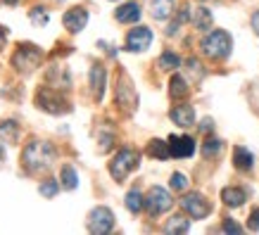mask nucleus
<instances>
[{
    "mask_svg": "<svg viewBox=\"0 0 259 235\" xmlns=\"http://www.w3.org/2000/svg\"><path fill=\"white\" fill-rule=\"evenodd\" d=\"M53 162H55V148L46 140H31L22 152V164L31 173L48 171Z\"/></svg>",
    "mask_w": 259,
    "mask_h": 235,
    "instance_id": "1",
    "label": "nucleus"
},
{
    "mask_svg": "<svg viewBox=\"0 0 259 235\" xmlns=\"http://www.w3.org/2000/svg\"><path fill=\"white\" fill-rule=\"evenodd\" d=\"M231 48H233V40H231V36H228L226 31H221V29L207 33L202 38V53L207 57H212V60H224V57H228L231 55Z\"/></svg>",
    "mask_w": 259,
    "mask_h": 235,
    "instance_id": "2",
    "label": "nucleus"
},
{
    "mask_svg": "<svg viewBox=\"0 0 259 235\" xmlns=\"http://www.w3.org/2000/svg\"><path fill=\"white\" fill-rule=\"evenodd\" d=\"M40 60H43L40 48H36L33 43H19L15 55H12V67L17 71H22V74H29L36 67H40Z\"/></svg>",
    "mask_w": 259,
    "mask_h": 235,
    "instance_id": "3",
    "label": "nucleus"
},
{
    "mask_svg": "<svg viewBox=\"0 0 259 235\" xmlns=\"http://www.w3.org/2000/svg\"><path fill=\"white\" fill-rule=\"evenodd\" d=\"M138 164H141V155H138V150H131V148L119 150L117 155H114V159L110 162L112 178H114V180H124Z\"/></svg>",
    "mask_w": 259,
    "mask_h": 235,
    "instance_id": "4",
    "label": "nucleus"
},
{
    "mask_svg": "<svg viewBox=\"0 0 259 235\" xmlns=\"http://www.w3.org/2000/svg\"><path fill=\"white\" fill-rule=\"evenodd\" d=\"M36 107L43 112H50V114H67L71 110V105L60 95V90L48 86L36 93Z\"/></svg>",
    "mask_w": 259,
    "mask_h": 235,
    "instance_id": "5",
    "label": "nucleus"
},
{
    "mask_svg": "<svg viewBox=\"0 0 259 235\" xmlns=\"http://www.w3.org/2000/svg\"><path fill=\"white\" fill-rule=\"evenodd\" d=\"M171 195H169V190L159 188V185H155V188H150L148 197H145V209H148L150 216H159V214H164L171 209Z\"/></svg>",
    "mask_w": 259,
    "mask_h": 235,
    "instance_id": "6",
    "label": "nucleus"
},
{
    "mask_svg": "<svg viewBox=\"0 0 259 235\" xmlns=\"http://www.w3.org/2000/svg\"><path fill=\"white\" fill-rule=\"evenodd\" d=\"M114 228V214L107 209V207H95L91 216H88V230L95 235L110 233Z\"/></svg>",
    "mask_w": 259,
    "mask_h": 235,
    "instance_id": "7",
    "label": "nucleus"
},
{
    "mask_svg": "<svg viewBox=\"0 0 259 235\" xmlns=\"http://www.w3.org/2000/svg\"><path fill=\"white\" fill-rule=\"evenodd\" d=\"M181 207H183V212L190 214L193 219H204V216H209V212H212L209 202H207L200 193H188V195H183Z\"/></svg>",
    "mask_w": 259,
    "mask_h": 235,
    "instance_id": "8",
    "label": "nucleus"
},
{
    "mask_svg": "<svg viewBox=\"0 0 259 235\" xmlns=\"http://www.w3.org/2000/svg\"><path fill=\"white\" fill-rule=\"evenodd\" d=\"M150 43H152V31L148 26H138V29H131L128 36H126V50L128 53H143L148 50Z\"/></svg>",
    "mask_w": 259,
    "mask_h": 235,
    "instance_id": "9",
    "label": "nucleus"
},
{
    "mask_svg": "<svg viewBox=\"0 0 259 235\" xmlns=\"http://www.w3.org/2000/svg\"><path fill=\"white\" fill-rule=\"evenodd\" d=\"M117 102L119 107H124L126 112H134L136 105H138V95H136L134 86H131V81L126 76H119V83H117Z\"/></svg>",
    "mask_w": 259,
    "mask_h": 235,
    "instance_id": "10",
    "label": "nucleus"
},
{
    "mask_svg": "<svg viewBox=\"0 0 259 235\" xmlns=\"http://www.w3.org/2000/svg\"><path fill=\"white\" fill-rule=\"evenodd\" d=\"M62 24H64V29L69 33H79L86 29V24H88V12L83 8H71L64 12L62 17Z\"/></svg>",
    "mask_w": 259,
    "mask_h": 235,
    "instance_id": "11",
    "label": "nucleus"
},
{
    "mask_svg": "<svg viewBox=\"0 0 259 235\" xmlns=\"http://www.w3.org/2000/svg\"><path fill=\"white\" fill-rule=\"evenodd\" d=\"M169 150H171V157L186 159V157H193V152H195V140L190 135H171Z\"/></svg>",
    "mask_w": 259,
    "mask_h": 235,
    "instance_id": "12",
    "label": "nucleus"
},
{
    "mask_svg": "<svg viewBox=\"0 0 259 235\" xmlns=\"http://www.w3.org/2000/svg\"><path fill=\"white\" fill-rule=\"evenodd\" d=\"M169 117H171V121L179 124L181 128H188V126L195 124V110H193L190 105H176V107H171Z\"/></svg>",
    "mask_w": 259,
    "mask_h": 235,
    "instance_id": "13",
    "label": "nucleus"
},
{
    "mask_svg": "<svg viewBox=\"0 0 259 235\" xmlns=\"http://www.w3.org/2000/svg\"><path fill=\"white\" fill-rule=\"evenodd\" d=\"M105 67L100 64H93V69H91V90H93V98L95 100H102V95H105Z\"/></svg>",
    "mask_w": 259,
    "mask_h": 235,
    "instance_id": "14",
    "label": "nucleus"
},
{
    "mask_svg": "<svg viewBox=\"0 0 259 235\" xmlns=\"http://www.w3.org/2000/svg\"><path fill=\"white\" fill-rule=\"evenodd\" d=\"M114 17H117V22H121V24H136L141 19V5H138V3H124V5L114 12Z\"/></svg>",
    "mask_w": 259,
    "mask_h": 235,
    "instance_id": "15",
    "label": "nucleus"
},
{
    "mask_svg": "<svg viewBox=\"0 0 259 235\" xmlns=\"http://www.w3.org/2000/svg\"><path fill=\"white\" fill-rule=\"evenodd\" d=\"M233 164L240 171H250L252 166H254V157H252V152L247 148L238 145V148H233Z\"/></svg>",
    "mask_w": 259,
    "mask_h": 235,
    "instance_id": "16",
    "label": "nucleus"
},
{
    "mask_svg": "<svg viewBox=\"0 0 259 235\" xmlns=\"http://www.w3.org/2000/svg\"><path fill=\"white\" fill-rule=\"evenodd\" d=\"M221 200H224V204H228V207H243L247 195H245L243 188H224L221 190Z\"/></svg>",
    "mask_w": 259,
    "mask_h": 235,
    "instance_id": "17",
    "label": "nucleus"
},
{
    "mask_svg": "<svg viewBox=\"0 0 259 235\" xmlns=\"http://www.w3.org/2000/svg\"><path fill=\"white\" fill-rule=\"evenodd\" d=\"M0 138L10 145H15L19 140V124L15 119H8V121H0Z\"/></svg>",
    "mask_w": 259,
    "mask_h": 235,
    "instance_id": "18",
    "label": "nucleus"
},
{
    "mask_svg": "<svg viewBox=\"0 0 259 235\" xmlns=\"http://www.w3.org/2000/svg\"><path fill=\"white\" fill-rule=\"evenodd\" d=\"M169 93H171V98H186V95L190 93V88H188V81L181 76V74H174L171 81H169Z\"/></svg>",
    "mask_w": 259,
    "mask_h": 235,
    "instance_id": "19",
    "label": "nucleus"
},
{
    "mask_svg": "<svg viewBox=\"0 0 259 235\" xmlns=\"http://www.w3.org/2000/svg\"><path fill=\"white\" fill-rule=\"evenodd\" d=\"M148 155H150V157H155V159H169V157H171L169 143L159 140V138L150 140V143H148Z\"/></svg>",
    "mask_w": 259,
    "mask_h": 235,
    "instance_id": "20",
    "label": "nucleus"
},
{
    "mask_svg": "<svg viewBox=\"0 0 259 235\" xmlns=\"http://www.w3.org/2000/svg\"><path fill=\"white\" fill-rule=\"evenodd\" d=\"M60 183H62V188H67V190H74L79 185V173L74 171V166H69V164L62 166V171H60Z\"/></svg>",
    "mask_w": 259,
    "mask_h": 235,
    "instance_id": "21",
    "label": "nucleus"
},
{
    "mask_svg": "<svg viewBox=\"0 0 259 235\" xmlns=\"http://www.w3.org/2000/svg\"><path fill=\"white\" fill-rule=\"evenodd\" d=\"M212 12L207 8H197L195 10V17H193V24H195V29L200 31H207V29H212Z\"/></svg>",
    "mask_w": 259,
    "mask_h": 235,
    "instance_id": "22",
    "label": "nucleus"
},
{
    "mask_svg": "<svg viewBox=\"0 0 259 235\" xmlns=\"http://www.w3.org/2000/svg\"><path fill=\"white\" fill-rule=\"evenodd\" d=\"M145 207V197L141 195V190H128L126 193V209L131 214H138Z\"/></svg>",
    "mask_w": 259,
    "mask_h": 235,
    "instance_id": "23",
    "label": "nucleus"
},
{
    "mask_svg": "<svg viewBox=\"0 0 259 235\" xmlns=\"http://www.w3.org/2000/svg\"><path fill=\"white\" fill-rule=\"evenodd\" d=\"M174 12V0H152V17L166 19Z\"/></svg>",
    "mask_w": 259,
    "mask_h": 235,
    "instance_id": "24",
    "label": "nucleus"
},
{
    "mask_svg": "<svg viewBox=\"0 0 259 235\" xmlns=\"http://www.w3.org/2000/svg\"><path fill=\"white\" fill-rule=\"evenodd\" d=\"M188 228H190L188 219H183V216H171V219L166 221L164 233H188Z\"/></svg>",
    "mask_w": 259,
    "mask_h": 235,
    "instance_id": "25",
    "label": "nucleus"
},
{
    "mask_svg": "<svg viewBox=\"0 0 259 235\" xmlns=\"http://www.w3.org/2000/svg\"><path fill=\"white\" fill-rule=\"evenodd\" d=\"M60 185H62L60 180L48 178V180H43V183L38 185V193H40L43 197H48V200H53V197H55L57 193H60Z\"/></svg>",
    "mask_w": 259,
    "mask_h": 235,
    "instance_id": "26",
    "label": "nucleus"
},
{
    "mask_svg": "<svg viewBox=\"0 0 259 235\" xmlns=\"http://www.w3.org/2000/svg\"><path fill=\"white\" fill-rule=\"evenodd\" d=\"M159 67H162V69H176V67H181V57L166 50V53H162V57H159Z\"/></svg>",
    "mask_w": 259,
    "mask_h": 235,
    "instance_id": "27",
    "label": "nucleus"
},
{
    "mask_svg": "<svg viewBox=\"0 0 259 235\" xmlns=\"http://www.w3.org/2000/svg\"><path fill=\"white\" fill-rule=\"evenodd\" d=\"M221 148H224V143L219 140V138H209V140L202 145V155L204 157H214V155H219Z\"/></svg>",
    "mask_w": 259,
    "mask_h": 235,
    "instance_id": "28",
    "label": "nucleus"
},
{
    "mask_svg": "<svg viewBox=\"0 0 259 235\" xmlns=\"http://www.w3.org/2000/svg\"><path fill=\"white\" fill-rule=\"evenodd\" d=\"M29 17H31V22L36 24V26H46V24L50 22V17H48L46 8H31V12H29Z\"/></svg>",
    "mask_w": 259,
    "mask_h": 235,
    "instance_id": "29",
    "label": "nucleus"
},
{
    "mask_svg": "<svg viewBox=\"0 0 259 235\" xmlns=\"http://www.w3.org/2000/svg\"><path fill=\"white\" fill-rule=\"evenodd\" d=\"M171 188L174 190H186L188 188V178L183 173H174L171 176Z\"/></svg>",
    "mask_w": 259,
    "mask_h": 235,
    "instance_id": "30",
    "label": "nucleus"
},
{
    "mask_svg": "<svg viewBox=\"0 0 259 235\" xmlns=\"http://www.w3.org/2000/svg\"><path fill=\"white\" fill-rule=\"evenodd\" d=\"M188 69H190V74H195V78H202V64L197 62L195 57L188 60Z\"/></svg>",
    "mask_w": 259,
    "mask_h": 235,
    "instance_id": "31",
    "label": "nucleus"
},
{
    "mask_svg": "<svg viewBox=\"0 0 259 235\" xmlns=\"http://www.w3.org/2000/svg\"><path fill=\"white\" fill-rule=\"evenodd\" d=\"M247 228L250 230H259V207L250 214V221H247Z\"/></svg>",
    "mask_w": 259,
    "mask_h": 235,
    "instance_id": "32",
    "label": "nucleus"
},
{
    "mask_svg": "<svg viewBox=\"0 0 259 235\" xmlns=\"http://www.w3.org/2000/svg\"><path fill=\"white\" fill-rule=\"evenodd\" d=\"M224 230H226V233H240V230H243V228L238 226L236 221H231V219H226V221H224Z\"/></svg>",
    "mask_w": 259,
    "mask_h": 235,
    "instance_id": "33",
    "label": "nucleus"
},
{
    "mask_svg": "<svg viewBox=\"0 0 259 235\" xmlns=\"http://www.w3.org/2000/svg\"><path fill=\"white\" fill-rule=\"evenodd\" d=\"M212 128H214V121H212V119H204L202 126H200V131H202V133H209Z\"/></svg>",
    "mask_w": 259,
    "mask_h": 235,
    "instance_id": "34",
    "label": "nucleus"
},
{
    "mask_svg": "<svg viewBox=\"0 0 259 235\" xmlns=\"http://www.w3.org/2000/svg\"><path fill=\"white\" fill-rule=\"evenodd\" d=\"M252 29H254V33L259 36V10L254 12V15H252Z\"/></svg>",
    "mask_w": 259,
    "mask_h": 235,
    "instance_id": "35",
    "label": "nucleus"
},
{
    "mask_svg": "<svg viewBox=\"0 0 259 235\" xmlns=\"http://www.w3.org/2000/svg\"><path fill=\"white\" fill-rule=\"evenodd\" d=\"M3 159H5V150H3V145H0V164H3Z\"/></svg>",
    "mask_w": 259,
    "mask_h": 235,
    "instance_id": "36",
    "label": "nucleus"
},
{
    "mask_svg": "<svg viewBox=\"0 0 259 235\" xmlns=\"http://www.w3.org/2000/svg\"><path fill=\"white\" fill-rule=\"evenodd\" d=\"M3 3H5V5H17L19 0H3Z\"/></svg>",
    "mask_w": 259,
    "mask_h": 235,
    "instance_id": "37",
    "label": "nucleus"
}]
</instances>
